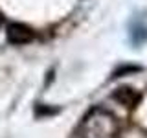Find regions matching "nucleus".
<instances>
[{
	"label": "nucleus",
	"mask_w": 147,
	"mask_h": 138,
	"mask_svg": "<svg viewBox=\"0 0 147 138\" xmlns=\"http://www.w3.org/2000/svg\"><path fill=\"white\" fill-rule=\"evenodd\" d=\"M33 39V30L20 22H13L7 28V41L11 44H26Z\"/></svg>",
	"instance_id": "1"
},
{
	"label": "nucleus",
	"mask_w": 147,
	"mask_h": 138,
	"mask_svg": "<svg viewBox=\"0 0 147 138\" xmlns=\"http://www.w3.org/2000/svg\"><path fill=\"white\" fill-rule=\"evenodd\" d=\"M114 98L119 103H123L125 107H136V103L140 101V94L134 89H129V87H121L114 92Z\"/></svg>",
	"instance_id": "2"
},
{
	"label": "nucleus",
	"mask_w": 147,
	"mask_h": 138,
	"mask_svg": "<svg viewBox=\"0 0 147 138\" xmlns=\"http://www.w3.org/2000/svg\"><path fill=\"white\" fill-rule=\"evenodd\" d=\"M2 20H4V17H2V13H0V24H2Z\"/></svg>",
	"instance_id": "3"
}]
</instances>
